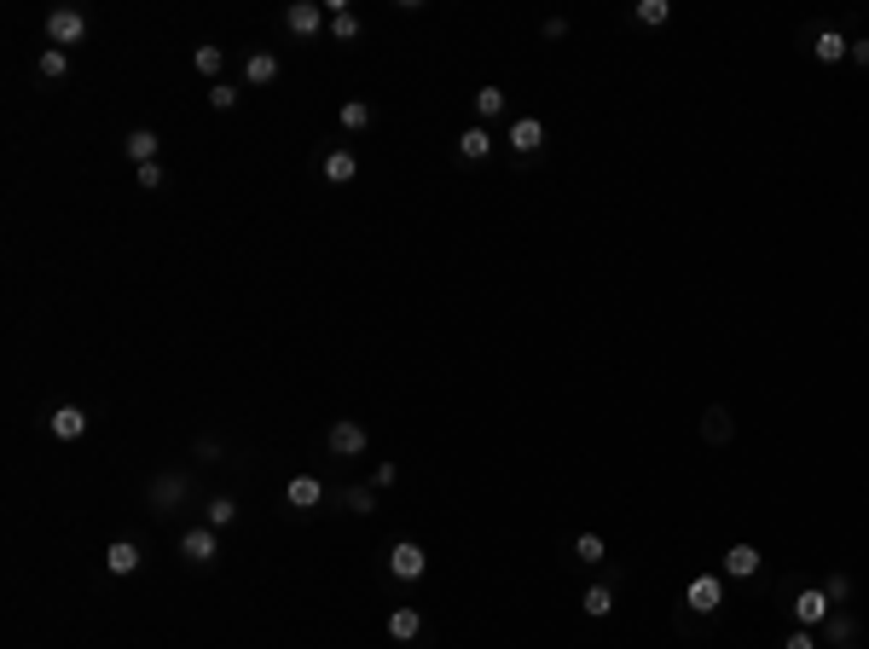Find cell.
<instances>
[{"instance_id": "cell-1", "label": "cell", "mask_w": 869, "mask_h": 649, "mask_svg": "<svg viewBox=\"0 0 869 649\" xmlns=\"http://www.w3.org/2000/svg\"><path fill=\"white\" fill-rule=\"evenodd\" d=\"M87 12H76V6H53L46 12V41L53 46H82L87 41Z\"/></svg>"}, {"instance_id": "cell-2", "label": "cell", "mask_w": 869, "mask_h": 649, "mask_svg": "<svg viewBox=\"0 0 869 649\" xmlns=\"http://www.w3.org/2000/svg\"><path fill=\"white\" fill-rule=\"evenodd\" d=\"M325 24H330V12L319 6V0H296V6H284V29L302 35V41H319Z\"/></svg>"}, {"instance_id": "cell-3", "label": "cell", "mask_w": 869, "mask_h": 649, "mask_svg": "<svg viewBox=\"0 0 869 649\" xmlns=\"http://www.w3.org/2000/svg\"><path fill=\"white\" fill-rule=\"evenodd\" d=\"M220 557V533L215 528H186L180 533V563L186 568H209Z\"/></svg>"}, {"instance_id": "cell-4", "label": "cell", "mask_w": 869, "mask_h": 649, "mask_svg": "<svg viewBox=\"0 0 869 649\" xmlns=\"http://www.w3.org/2000/svg\"><path fill=\"white\" fill-rule=\"evenodd\" d=\"M366 441H371V435H366V423H359V418H337V423L325 430V447L337 452V458H359V452H366Z\"/></svg>"}, {"instance_id": "cell-5", "label": "cell", "mask_w": 869, "mask_h": 649, "mask_svg": "<svg viewBox=\"0 0 869 649\" xmlns=\"http://www.w3.org/2000/svg\"><path fill=\"white\" fill-rule=\"evenodd\" d=\"M829 609H834V603H829V592H824V585H805L794 603H788V621H794V626H824V621H829Z\"/></svg>"}, {"instance_id": "cell-6", "label": "cell", "mask_w": 869, "mask_h": 649, "mask_svg": "<svg viewBox=\"0 0 869 649\" xmlns=\"http://www.w3.org/2000/svg\"><path fill=\"white\" fill-rule=\"evenodd\" d=\"M186 493H192V482L180 476V470H163V476H151V487H146V499H151V511L163 516V511H174Z\"/></svg>"}, {"instance_id": "cell-7", "label": "cell", "mask_w": 869, "mask_h": 649, "mask_svg": "<svg viewBox=\"0 0 869 649\" xmlns=\"http://www.w3.org/2000/svg\"><path fill=\"white\" fill-rule=\"evenodd\" d=\"M319 180H325V186H354V180H359V157L348 151V146L325 151V157H319Z\"/></svg>"}, {"instance_id": "cell-8", "label": "cell", "mask_w": 869, "mask_h": 649, "mask_svg": "<svg viewBox=\"0 0 869 649\" xmlns=\"http://www.w3.org/2000/svg\"><path fill=\"white\" fill-rule=\"evenodd\" d=\"M423 568H429V557H423L418 540H400V545L389 551V574H394V580H423Z\"/></svg>"}, {"instance_id": "cell-9", "label": "cell", "mask_w": 869, "mask_h": 649, "mask_svg": "<svg viewBox=\"0 0 869 649\" xmlns=\"http://www.w3.org/2000/svg\"><path fill=\"white\" fill-rule=\"evenodd\" d=\"M684 603H690L695 614H713V609L724 603V580H719V574H695L690 592H684Z\"/></svg>"}, {"instance_id": "cell-10", "label": "cell", "mask_w": 869, "mask_h": 649, "mask_svg": "<svg viewBox=\"0 0 869 649\" xmlns=\"http://www.w3.org/2000/svg\"><path fill=\"white\" fill-rule=\"evenodd\" d=\"M87 411L82 406H53V418H46V430H53V441H82L87 435Z\"/></svg>"}, {"instance_id": "cell-11", "label": "cell", "mask_w": 869, "mask_h": 649, "mask_svg": "<svg viewBox=\"0 0 869 649\" xmlns=\"http://www.w3.org/2000/svg\"><path fill=\"white\" fill-rule=\"evenodd\" d=\"M319 499H325L319 476H290L284 482V504H290V511H319Z\"/></svg>"}, {"instance_id": "cell-12", "label": "cell", "mask_w": 869, "mask_h": 649, "mask_svg": "<svg viewBox=\"0 0 869 649\" xmlns=\"http://www.w3.org/2000/svg\"><path fill=\"white\" fill-rule=\"evenodd\" d=\"M278 76H284V65H278L273 53H267V46H256V53L244 58V82H249V87H273Z\"/></svg>"}, {"instance_id": "cell-13", "label": "cell", "mask_w": 869, "mask_h": 649, "mask_svg": "<svg viewBox=\"0 0 869 649\" xmlns=\"http://www.w3.org/2000/svg\"><path fill=\"white\" fill-rule=\"evenodd\" d=\"M510 151H516V157H533V151H545V122H540V117H521V122H510Z\"/></svg>"}, {"instance_id": "cell-14", "label": "cell", "mask_w": 869, "mask_h": 649, "mask_svg": "<svg viewBox=\"0 0 869 649\" xmlns=\"http://www.w3.org/2000/svg\"><path fill=\"white\" fill-rule=\"evenodd\" d=\"M122 151H128L134 168H146V163H157V151H163V134H157V128H134L128 139H122Z\"/></svg>"}, {"instance_id": "cell-15", "label": "cell", "mask_w": 869, "mask_h": 649, "mask_svg": "<svg viewBox=\"0 0 869 649\" xmlns=\"http://www.w3.org/2000/svg\"><path fill=\"white\" fill-rule=\"evenodd\" d=\"M139 563H146V551H139L134 540H110L105 545V568H110V574H139Z\"/></svg>"}, {"instance_id": "cell-16", "label": "cell", "mask_w": 869, "mask_h": 649, "mask_svg": "<svg viewBox=\"0 0 869 649\" xmlns=\"http://www.w3.org/2000/svg\"><path fill=\"white\" fill-rule=\"evenodd\" d=\"M192 65H197V76H209V87H215V82H227V76H220V70H227V46L197 41V46H192Z\"/></svg>"}, {"instance_id": "cell-17", "label": "cell", "mask_w": 869, "mask_h": 649, "mask_svg": "<svg viewBox=\"0 0 869 649\" xmlns=\"http://www.w3.org/2000/svg\"><path fill=\"white\" fill-rule=\"evenodd\" d=\"M760 563L765 557L753 545H731V551H724V574H731V580H753V574H760Z\"/></svg>"}, {"instance_id": "cell-18", "label": "cell", "mask_w": 869, "mask_h": 649, "mask_svg": "<svg viewBox=\"0 0 869 649\" xmlns=\"http://www.w3.org/2000/svg\"><path fill=\"white\" fill-rule=\"evenodd\" d=\"M325 12H330V35L337 41H359V12H348V0H325Z\"/></svg>"}, {"instance_id": "cell-19", "label": "cell", "mask_w": 869, "mask_h": 649, "mask_svg": "<svg viewBox=\"0 0 869 649\" xmlns=\"http://www.w3.org/2000/svg\"><path fill=\"white\" fill-rule=\"evenodd\" d=\"M458 157H464V163H481V157H493V134H487V122H476V128L458 134Z\"/></svg>"}, {"instance_id": "cell-20", "label": "cell", "mask_w": 869, "mask_h": 649, "mask_svg": "<svg viewBox=\"0 0 869 649\" xmlns=\"http://www.w3.org/2000/svg\"><path fill=\"white\" fill-rule=\"evenodd\" d=\"M35 76H41V82H65V76H70V53H65V46H41V53H35Z\"/></svg>"}, {"instance_id": "cell-21", "label": "cell", "mask_w": 869, "mask_h": 649, "mask_svg": "<svg viewBox=\"0 0 869 649\" xmlns=\"http://www.w3.org/2000/svg\"><path fill=\"white\" fill-rule=\"evenodd\" d=\"M389 638H394V644H418V638H423V614H418V609H394V614H389Z\"/></svg>"}, {"instance_id": "cell-22", "label": "cell", "mask_w": 869, "mask_h": 649, "mask_svg": "<svg viewBox=\"0 0 869 649\" xmlns=\"http://www.w3.org/2000/svg\"><path fill=\"white\" fill-rule=\"evenodd\" d=\"M812 53L824 58V65H834V58H852V41L841 35V29H817V41H812Z\"/></svg>"}, {"instance_id": "cell-23", "label": "cell", "mask_w": 869, "mask_h": 649, "mask_svg": "<svg viewBox=\"0 0 869 649\" xmlns=\"http://www.w3.org/2000/svg\"><path fill=\"white\" fill-rule=\"evenodd\" d=\"M232 522H238V499H227V493H215L209 499V511H203V528H232Z\"/></svg>"}, {"instance_id": "cell-24", "label": "cell", "mask_w": 869, "mask_h": 649, "mask_svg": "<svg viewBox=\"0 0 869 649\" xmlns=\"http://www.w3.org/2000/svg\"><path fill=\"white\" fill-rule=\"evenodd\" d=\"M702 435H707V441H713V447H724V441H731V435H736V423H731V411H724V406H707V423H702Z\"/></svg>"}, {"instance_id": "cell-25", "label": "cell", "mask_w": 869, "mask_h": 649, "mask_svg": "<svg viewBox=\"0 0 869 649\" xmlns=\"http://www.w3.org/2000/svg\"><path fill=\"white\" fill-rule=\"evenodd\" d=\"M504 105H510V93H504V87H476V117L481 122L504 117Z\"/></svg>"}, {"instance_id": "cell-26", "label": "cell", "mask_w": 869, "mask_h": 649, "mask_svg": "<svg viewBox=\"0 0 869 649\" xmlns=\"http://www.w3.org/2000/svg\"><path fill=\"white\" fill-rule=\"evenodd\" d=\"M667 18H672L667 0H638V6H632V24H643V29H661Z\"/></svg>"}, {"instance_id": "cell-27", "label": "cell", "mask_w": 869, "mask_h": 649, "mask_svg": "<svg viewBox=\"0 0 869 649\" xmlns=\"http://www.w3.org/2000/svg\"><path fill=\"white\" fill-rule=\"evenodd\" d=\"M337 122H342L348 134H366V128H371V105H366V99H348V105L337 110Z\"/></svg>"}, {"instance_id": "cell-28", "label": "cell", "mask_w": 869, "mask_h": 649, "mask_svg": "<svg viewBox=\"0 0 869 649\" xmlns=\"http://www.w3.org/2000/svg\"><path fill=\"white\" fill-rule=\"evenodd\" d=\"M580 609H586L591 621H603V614L614 609V585H586V597H580Z\"/></svg>"}, {"instance_id": "cell-29", "label": "cell", "mask_w": 869, "mask_h": 649, "mask_svg": "<svg viewBox=\"0 0 869 649\" xmlns=\"http://www.w3.org/2000/svg\"><path fill=\"white\" fill-rule=\"evenodd\" d=\"M574 557H580V563H591V568H597V563H603V557H609V545H603V540H597V533H580V540H574Z\"/></svg>"}, {"instance_id": "cell-30", "label": "cell", "mask_w": 869, "mask_h": 649, "mask_svg": "<svg viewBox=\"0 0 869 649\" xmlns=\"http://www.w3.org/2000/svg\"><path fill=\"white\" fill-rule=\"evenodd\" d=\"M342 504H348V511H359V516H371L377 511V493H371V487H348Z\"/></svg>"}, {"instance_id": "cell-31", "label": "cell", "mask_w": 869, "mask_h": 649, "mask_svg": "<svg viewBox=\"0 0 869 649\" xmlns=\"http://www.w3.org/2000/svg\"><path fill=\"white\" fill-rule=\"evenodd\" d=\"M134 186H139V192H163V163H146V168H134Z\"/></svg>"}, {"instance_id": "cell-32", "label": "cell", "mask_w": 869, "mask_h": 649, "mask_svg": "<svg viewBox=\"0 0 869 649\" xmlns=\"http://www.w3.org/2000/svg\"><path fill=\"white\" fill-rule=\"evenodd\" d=\"M232 105H238V87H232V82H215V87H209V110H232Z\"/></svg>"}, {"instance_id": "cell-33", "label": "cell", "mask_w": 869, "mask_h": 649, "mask_svg": "<svg viewBox=\"0 0 869 649\" xmlns=\"http://www.w3.org/2000/svg\"><path fill=\"white\" fill-rule=\"evenodd\" d=\"M824 592H829V603H846V597H852V580H846V574H829Z\"/></svg>"}, {"instance_id": "cell-34", "label": "cell", "mask_w": 869, "mask_h": 649, "mask_svg": "<svg viewBox=\"0 0 869 649\" xmlns=\"http://www.w3.org/2000/svg\"><path fill=\"white\" fill-rule=\"evenodd\" d=\"M829 644H852V621H846V614H829Z\"/></svg>"}, {"instance_id": "cell-35", "label": "cell", "mask_w": 869, "mask_h": 649, "mask_svg": "<svg viewBox=\"0 0 869 649\" xmlns=\"http://www.w3.org/2000/svg\"><path fill=\"white\" fill-rule=\"evenodd\" d=\"M783 649H817V638H812V626H794V632H788V638H783Z\"/></svg>"}, {"instance_id": "cell-36", "label": "cell", "mask_w": 869, "mask_h": 649, "mask_svg": "<svg viewBox=\"0 0 869 649\" xmlns=\"http://www.w3.org/2000/svg\"><path fill=\"white\" fill-rule=\"evenodd\" d=\"M394 476H400L394 464H377V470H371V487H394Z\"/></svg>"}, {"instance_id": "cell-37", "label": "cell", "mask_w": 869, "mask_h": 649, "mask_svg": "<svg viewBox=\"0 0 869 649\" xmlns=\"http://www.w3.org/2000/svg\"><path fill=\"white\" fill-rule=\"evenodd\" d=\"M192 452H197V458H220V441H215V435H203Z\"/></svg>"}, {"instance_id": "cell-38", "label": "cell", "mask_w": 869, "mask_h": 649, "mask_svg": "<svg viewBox=\"0 0 869 649\" xmlns=\"http://www.w3.org/2000/svg\"><path fill=\"white\" fill-rule=\"evenodd\" d=\"M852 58H858V65L869 70V35H864V41H852Z\"/></svg>"}, {"instance_id": "cell-39", "label": "cell", "mask_w": 869, "mask_h": 649, "mask_svg": "<svg viewBox=\"0 0 869 649\" xmlns=\"http://www.w3.org/2000/svg\"><path fill=\"white\" fill-rule=\"evenodd\" d=\"M834 649H858V644H834Z\"/></svg>"}]
</instances>
